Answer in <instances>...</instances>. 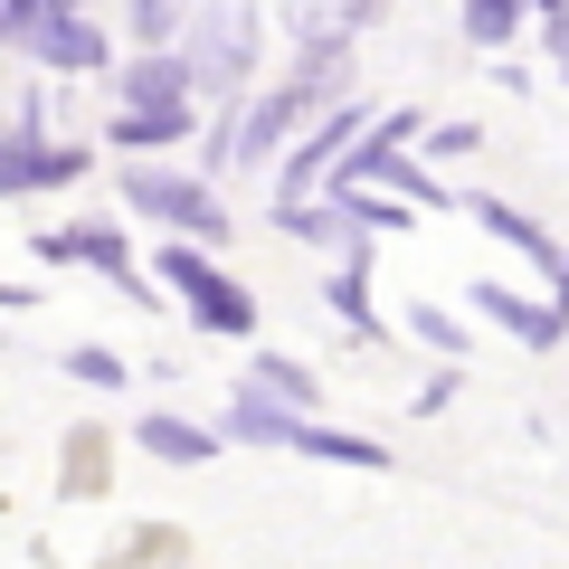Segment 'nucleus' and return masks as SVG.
Wrapping results in <instances>:
<instances>
[{
  "instance_id": "obj_1",
  "label": "nucleus",
  "mask_w": 569,
  "mask_h": 569,
  "mask_svg": "<svg viewBox=\"0 0 569 569\" xmlns=\"http://www.w3.org/2000/svg\"><path fill=\"white\" fill-rule=\"evenodd\" d=\"M162 276H171V295H181V305L200 313L209 332H247V323H257V313H247V295H238V284H228V276H219V266H209L190 238L162 257Z\"/></svg>"
},
{
  "instance_id": "obj_2",
  "label": "nucleus",
  "mask_w": 569,
  "mask_h": 569,
  "mask_svg": "<svg viewBox=\"0 0 569 569\" xmlns=\"http://www.w3.org/2000/svg\"><path fill=\"white\" fill-rule=\"evenodd\" d=\"M123 200L152 209V219H171V228H190V238H219V228H228V209L209 200L200 181H171V171H133V181H123Z\"/></svg>"
},
{
  "instance_id": "obj_3",
  "label": "nucleus",
  "mask_w": 569,
  "mask_h": 569,
  "mask_svg": "<svg viewBox=\"0 0 569 569\" xmlns=\"http://www.w3.org/2000/svg\"><path fill=\"white\" fill-rule=\"evenodd\" d=\"M228 437H247V447H295L305 427H295V399H284V389L266 399V380H257L238 408H228Z\"/></svg>"
},
{
  "instance_id": "obj_4",
  "label": "nucleus",
  "mask_w": 569,
  "mask_h": 569,
  "mask_svg": "<svg viewBox=\"0 0 569 569\" xmlns=\"http://www.w3.org/2000/svg\"><path fill=\"white\" fill-rule=\"evenodd\" d=\"M190 133V96H162V104H133V114L114 123V142H133V152H152V142H181Z\"/></svg>"
},
{
  "instance_id": "obj_5",
  "label": "nucleus",
  "mask_w": 569,
  "mask_h": 569,
  "mask_svg": "<svg viewBox=\"0 0 569 569\" xmlns=\"http://www.w3.org/2000/svg\"><path fill=\"white\" fill-rule=\"evenodd\" d=\"M142 447L171 456V466H200V456H219V427H181V418H142Z\"/></svg>"
},
{
  "instance_id": "obj_6",
  "label": "nucleus",
  "mask_w": 569,
  "mask_h": 569,
  "mask_svg": "<svg viewBox=\"0 0 569 569\" xmlns=\"http://www.w3.org/2000/svg\"><path fill=\"white\" fill-rule=\"evenodd\" d=\"M39 48H48L58 67H96V58H104L96 29H86V20H58V10H39Z\"/></svg>"
},
{
  "instance_id": "obj_7",
  "label": "nucleus",
  "mask_w": 569,
  "mask_h": 569,
  "mask_svg": "<svg viewBox=\"0 0 569 569\" xmlns=\"http://www.w3.org/2000/svg\"><path fill=\"white\" fill-rule=\"evenodd\" d=\"M123 96H133V104L190 96V67H171V58H133V67H123Z\"/></svg>"
},
{
  "instance_id": "obj_8",
  "label": "nucleus",
  "mask_w": 569,
  "mask_h": 569,
  "mask_svg": "<svg viewBox=\"0 0 569 569\" xmlns=\"http://www.w3.org/2000/svg\"><path fill=\"white\" fill-rule=\"evenodd\" d=\"M475 305H485L493 323H512V332H522V342H560V313H531V305H512V295H493V284H485V295H475Z\"/></svg>"
},
{
  "instance_id": "obj_9",
  "label": "nucleus",
  "mask_w": 569,
  "mask_h": 569,
  "mask_svg": "<svg viewBox=\"0 0 569 569\" xmlns=\"http://www.w3.org/2000/svg\"><path fill=\"white\" fill-rule=\"evenodd\" d=\"M295 104H305V86H276V96L257 104V133H247V162H266V142L284 133V114H295Z\"/></svg>"
},
{
  "instance_id": "obj_10",
  "label": "nucleus",
  "mask_w": 569,
  "mask_h": 569,
  "mask_svg": "<svg viewBox=\"0 0 569 569\" xmlns=\"http://www.w3.org/2000/svg\"><path fill=\"white\" fill-rule=\"evenodd\" d=\"M351 123H361V104H342V114H332V123H323V133H313V142H305V152H295V171H284V181L305 190V181H313V162H323V152H332V142H342V133H351Z\"/></svg>"
},
{
  "instance_id": "obj_11",
  "label": "nucleus",
  "mask_w": 569,
  "mask_h": 569,
  "mask_svg": "<svg viewBox=\"0 0 569 569\" xmlns=\"http://www.w3.org/2000/svg\"><path fill=\"white\" fill-rule=\"evenodd\" d=\"M29 181H48V152L39 142H10L0 152V190H29Z\"/></svg>"
},
{
  "instance_id": "obj_12",
  "label": "nucleus",
  "mask_w": 569,
  "mask_h": 569,
  "mask_svg": "<svg viewBox=\"0 0 569 569\" xmlns=\"http://www.w3.org/2000/svg\"><path fill=\"white\" fill-rule=\"evenodd\" d=\"M295 447H305V456H342V466H380V447H361V437H323V427H305Z\"/></svg>"
},
{
  "instance_id": "obj_13",
  "label": "nucleus",
  "mask_w": 569,
  "mask_h": 569,
  "mask_svg": "<svg viewBox=\"0 0 569 569\" xmlns=\"http://www.w3.org/2000/svg\"><path fill=\"white\" fill-rule=\"evenodd\" d=\"M466 29L485 48H503V29H512V0H466Z\"/></svg>"
},
{
  "instance_id": "obj_14",
  "label": "nucleus",
  "mask_w": 569,
  "mask_h": 569,
  "mask_svg": "<svg viewBox=\"0 0 569 569\" xmlns=\"http://www.w3.org/2000/svg\"><path fill=\"white\" fill-rule=\"evenodd\" d=\"M67 370L96 380V389H123V361H114V351H67Z\"/></svg>"
},
{
  "instance_id": "obj_15",
  "label": "nucleus",
  "mask_w": 569,
  "mask_h": 569,
  "mask_svg": "<svg viewBox=\"0 0 569 569\" xmlns=\"http://www.w3.org/2000/svg\"><path fill=\"white\" fill-rule=\"evenodd\" d=\"M257 380H266V389H284V399H295V408L313 399V380H305V370H284V361H257Z\"/></svg>"
},
{
  "instance_id": "obj_16",
  "label": "nucleus",
  "mask_w": 569,
  "mask_h": 569,
  "mask_svg": "<svg viewBox=\"0 0 569 569\" xmlns=\"http://www.w3.org/2000/svg\"><path fill=\"white\" fill-rule=\"evenodd\" d=\"M171 10H181V0H133V20L152 29V39H162V29H171Z\"/></svg>"
},
{
  "instance_id": "obj_17",
  "label": "nucleus",
  "mask_w": 569,
  "mask_h": 569,
  "mask_svg": "<svg viewBox=\"0 0 569 569\" xmlns=\"http://www.w3.org/2000/svg\"><path fill=\"white\" fill-rule=\"evenodd\" d=\"M560 305H569V266H560Z\"/></svg>"
}]
</instances>
